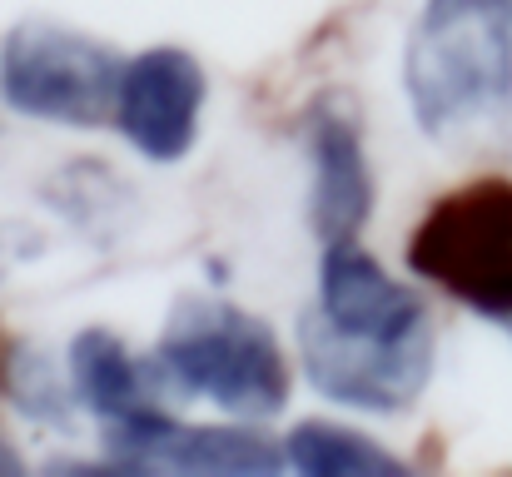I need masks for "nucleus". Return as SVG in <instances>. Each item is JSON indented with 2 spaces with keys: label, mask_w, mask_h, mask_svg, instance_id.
<instances>
[{
  "label": "nucleus",
  "mask_w": 512,
  "mask_h": 477,
  "mask_svg": "<svg viewBox=\"0 0 512 477\" xmlns=\"http://www.w3.org/2000/svg\"><path fill=\"white\" fill-rule=\"evenodd\" d=\"M70 388L100 428H125V423L165 408L155 398L160 383H155L150 363H140L110 328L75 333V343H70Z\"/></svg>",
  "instance_id": "nucleus-10"
},
{
  "label": "nucleus",
  "mask_w": 512,
  "mask_h": 477,
  "mask_svg": "<svg viewBox=\"0 0 512 477\" xmlns=\"http://www.w3.org/2000/svg\"><path fill=\"white\" fill-rule=\"evenodd\" d=\"M20 468H25V463H20V453H15V448L0 438V477H15Z\"/></svg>",
  "instance_id": "nucleus-12"
},
{
  "label": "nucleus",
  "mask_w": 512,
  "mask_h": 477,
  "mask_svg": "<svg viewBox=\"0 0 512 477\" xmlns=\"http://www.w3.org/2000/svg\"><path fill=\"white\" fill-rule=\"evenodd\" d=\"M110 463H50L55 473H209V477H269L289 463L284 443L259 428H199L165 408L105 428Z\"/></svg>",
  "instance_id": "nucleus-6"
},
{
  "label": "nucleus",
  "mask_w": 512,
  "mask_h": 477,
  "mask_svg": "<svg viewBox=\"0 0 512 477\" xmlns=\"http://www.w3.org/2000/svg\"><path fill=\"white\" fill-rule=\"evenodd\" d=\"M5 358H10V353H5ZM5 358H0V373H5Z\"/></svg>",
  "instance_id": "nucleus-13"
},
{
  "label": "nucleus",
  "mask_w": 512,
  "mask_h": 477,
  "mask_svg": "<svg viewBox=\"0 0 512 477\" xmlns=\"http://www.w3.org/2000/svg\"><path fill=\"white\" fill-rule=\"evenodd\" d=\"M503 328H508V333H512V323H503Z\"/></svg>",
  "instance_id": "nucleus-14"
},
{
  "label": "nucleus",
  "mask_w": 512,
  "mask_h": 477,
  "mask_svg": "<svg viewBox=\"0 0 512 477\" xmlns=\"http://www.w3.org/2000/svg\"><path fill=\"white\" fill-rule=\"evenodd\" d=\"M423 135H463L512 110V0H423L403 45Z\"/></svg>",
  "instance_id": "nucleus-1"
},
{
  "label": "nucleus",
  "mask_w": 512,
  "mask_h": 477,
  "mask_svg": "<svg viewBox=\"0 0 512 477\" xmlns=\"http://www.w3.org/2000/svg\"><path fill=\"white\" fill-rule=\"evenodd\" d=\"M299 358L309 383L343 408L363 413H403L423 398L438 358V333L413 328L393 338H368V333H343L334 323L304 309L299 314Z\"/></svg>",
  "instance_id": "nucleus-5"
},
{
  "label": "nucleus",
  "mask_w": 512,
  "mask_h": 477,
  "mask_svg": "<svg viewBox=\"0 0 512 477\" xmlns=\"http://www.w3.org/2000/svg\"><path fill=\"white\" fill-rule=\"evenodd\" d=\"M120 70L125 60L105 40L55 20H20L0 40V95L25 120L70 130L115 120Z\"/></svg>",
  "instance_id": "nucleus-4"
},
{
  "label": "nucleus",
  "mask_w": 512,
  "mask_h": 477,
  "mask_svg": "<svg viewBox=\"0 0 512 477\" xmlns=\"http://www.w3.org/2000/svg\"><path fill=\"white\" fill-rule=\"evenodd\" d=\"M314 314L343 333H368V338H393V333H413L433 323L428 304L413 289H403L358 239L324 244Z\"/></svg>",
  "instance_id": "nucleus-8"
},
{
  "label": "nucleus",
  "mask_w": 512,
  "mask_h": 477,
  "mask_svg": "<svg viewBox=\"0 0 512 477\" xmlns=\"http://www.w3.org/2000/svg\"><path fill=\"white\" fill-rule=\"evenodd\" d=\"M204 65L179 45H150L120 70L115 130L150 159L174 164L194 150L199 110H204Z\"/></svg>",
  "instance_id": "nucleus-7"
},
{
  "label": "nucleus",
  "mask_w": 512,
  "mask_h": 477,
  "mask_svg": "<svg viewBox=\"0 0 512 477\" xmlns=\"http://www.w3.org/2000/svg\"><path fill=\"white\" fill-rule=\"evenodd\" d=\"M373 214V169L358 120L343 105H319L309 120V224L319 244L358 239Z\"/></svg>",
  "instance_id": "nucleus-9"
},
{
  "label": "nucleus",
  "mask_w": 512,
  "mask_h": 477,
  "mask_svg": "<svg viewBox=\"0 0 512 477\" xmlns=\"http://www.w3.org/2000/svg\"><path fill=\"white\" fill-rule=\"evenodd\" d=\"M408 269L468 304L473 314L512 323V184L478 179L443 194L408 239Z\"/></svg>",
  "instance_id": "nucleus-3"
},
{
  "label": "nucleus",
  "mask_w": 512,
  "mask_h": 477,
  "mask_svg": "<svg viewBox=\"0 0 512 477\" xmlns=\"http://www.w3.org/2000/svg\"><path fill=\"white\" fill-rule=\"evenodd\" d=\"M150 373L179 398H209L214 408L249 423L274 418L294 388L274 328L214 294H184L174 304L155 343Z\"/></svg>",
  "instance_id": "nucleus-2"
},
{
  "label": "nucleus",
  "mask_w": 512,
  "mask_h": 477,
  "mask_svg": "<svg viewBox=\"0 0 512 477\" xmlns=\"http://www.w3.org/2000/svg\"><path fill=\"white\" fill-rule=\"evenodd\" d=\"M284 453H289V468L309 477H398L408 473V463L398 453H388L378 438L358 433V428H343V423H324V418H309L299 428H289L284 438Z\"/></svg>",
  "instance_id": "nucleus-11"
}]
</instances>
